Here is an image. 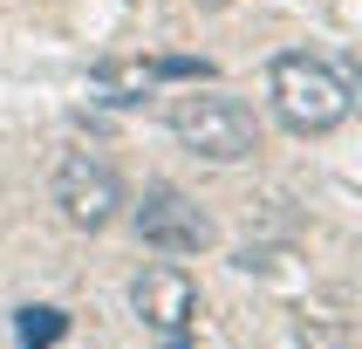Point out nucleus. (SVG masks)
I'll return each instance as SVG.
<instances>
[{
  "mask_svg": "<svg viewBox=\"0 0 362 349\" xmlns=\"http://www.w3.org/2000/svg\"><path fill=\"white\" fill-rule=\"evenodd\" d=\"M55 205H62L69 226L103 233V226L123 212V178L96 158V151H69V158L55 164Z\"/></svg>",
  "mask_w": 362,
  "mask_h": 349,
  "instance_id": "obj_4",
  "label": "nucleus"
},
{
  "mask_svg": "<svg viewBox=\"0 0 362 349\" xmlns=\"http://www.w3.org/2000/svg\"><path fill=\"white\" fill-rule=\"evenodd\" d=\"M151 76H171V82H205V76H212V62H199V55H158V62H151Z\"/></svg>",
  "mask_w": 362,
  "mask_h": 349,
  "instance_id": "obj_9",
  "label": "nucleus"
},
{
  "mask_svg": "<svg viewBox=\"0 0 362 349\" xmlns=\"http://www.w3.org/2000/svg\"><path fill=\"white\" fill-rule=\"evenodd\" d=\"M294 343L301 349H356L349 315H294Z\"/></svg>",
  "mask_w": 362,
  "mask_h": 349,
  "instance_id": "obj_7",
  "label": "nucleus"
},
{
  "mask_svg": "<svg viewBox=\"0 0 362 349\" xmlns=\"http://www.w3.org/2000/svg\"><path fill=\"white\" fill-rule=\"evenodd\" d=\"M130 308H137L158 336H185V328H192V315H199V287H192V274H185V267L158 261V267H144L137 281H130Z\"/></svg>",
  "mask_w": 362,
  "mask_h": 349,
  "instance_id": "obj_5",
  "label": "nucleus"
},
{
  "mask_svg": "<svg viewBox=\"0 0 362 349\" xmlns=\"http://www.w3.org/2000/svg\"><path fill=\"white\" fill-rule=\"evenodd\" d=\"M96 82L110 89V103H137L158 76H151V62H96Z\"/></svg>",
  "mask_w": 362,
  "mask_h": 349,
  "instance_id": "obj_8",
  "label": "nucleus"
},
{
  "mask_svg": "<svg viewBox=\"0 0 362 349\" xmlns=\"http://www.w3.org/2000/svg\"><path fill=\"white\" fill-rule=\"evenodd\" d=\"M14 336H21V349H55L62 336H69V308H55V302H28L14 315Z\"/></svg>",
  "mask_w": 362,
  "mask_h": 349,
  "instance_id": "obj_6",
  "label": "nucleus"
},
{
  "mask_svg": "<svg viewBox=\"0 0 362 349\" xmlns=\"http://www.w3.org/2000/svg\"><path fill=\"white\" fill-rule=\"evenodd\" d=\"M267 89H274V117L294 130V137H322L335 123H349L356 96H349V76L342 69H328L322 55H308V48H287L274 55L267 69Z\"/></svg>",
  "mask_w": 362,
  "mask_h": 349,
  "instance_id": "obj_1",
  "label": "nucleus"
},
{
  "mask_svg": "<svg viewBox=\"0 0 362 349\" xmlns=\"http://www.w3.org/2000/svg\"><path fill=\"white\" fill-rule=\"evenodd\" d=\"M130 226H137V240L158 246V253H205V246L219 240L212 212H205L192 192H178V185H144Z\"/></svg>",
  "mask_w": 362,
  "mask_h": 349,
  "instance_id": "obj_3",
  "label": "nucleus"
},
{
  "mask_svg": "<svg viewBox=\"0 0 362 349\" xmlns=\"http://www.w3.org/2000/svg\"><path fill=\"white\" fill-rule=\"evenodd\" d=\"M171 137L205 164H246L260 151V123L240 96H219V89H192V96L171 103Z\"/></svg>",
  "mask_w": 362,
  "mask_h": 349,
  "instance_id": "obj_2",
  "label": "nucleus"
}]
</instances>
